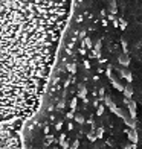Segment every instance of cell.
<instances>
[{
  "instance_id": "cell-1",
  "label": "cell",
  "mask_w": 142,
  "mask_h": 149,
  "mask_svg": "<svg viewBox=\"0 0 142 149\" xmlns=\"http://www.w3.org/2000/svg\"><path fill=\"white\" fill-rule=\"evenodd\" d=\"M73 0H0V130L37 111Z\"/></svg>"
}]
</instances>
